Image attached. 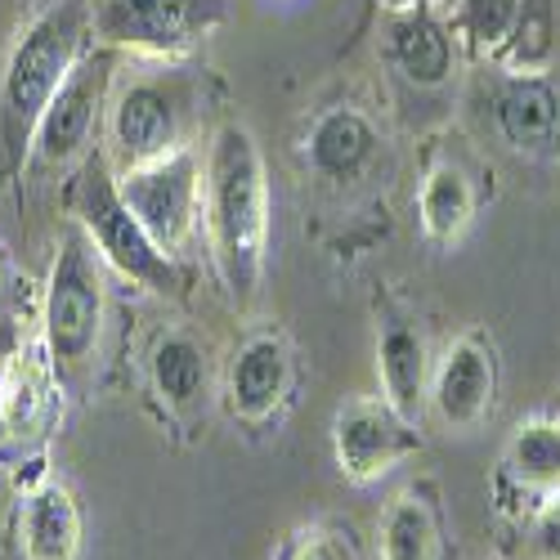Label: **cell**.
I'll return each mask as SVG.
<instances>
[{"label":"cell","mask_w":560,"mask_h":560,"mask_svg":"<svg viewBox=\"0 0 560 560\" xmlns=\"http://www.w3.org/2000/svg\"><path fill=\"white\" fill-rule=\"evenodd\" d=\"M404 412H395L382 395H354L332 417V457L337 471L350 485H377L386 480L404 457L422 448Z\"/></svg>","instance_id":"cell-9"},{"label":"cell","mask_w":560,"mask_h":560,"mask_svg":"<svg viewBox=\"0 0 560 560\" xmlns=\"http://www.w3.org/2000/svg\"><path fill=\"white\" fill-rule=\"evenodd\" d=\"M117 194L135 211V220L153 233V243L171 256L189 252V243L202 229V158L194 144H184L158 162H144L135 171H113Z\"/></svg>","instance_id":"cell-7"},{"label":"cell","mask_w":560,"mask_h":560,"mask_svg":"<svg viewBox=\"0 0 560 560\" xmlns=\"http://www.w3.org/2000/svg\"><path fill=\"white\" fill-rule=\"evenodd\" d=\"M476 220V189L462 166L440 162L427 171L422 189H417V224H422L427 243L435 247H457L466 229Z\"/></svg>","instance_id":"cell-18"},{"label":"cell","mask_w":560,"mask_h":560,"mask_svg":"<svg viewBox=\"0 0 560 560\" xmlns=\"http://www.w3.org/2000/svg\"><path fill=\"white\" fill-rule=\"evenodd\" d=\"M63 382L45 354L40 337L23 341L0 372V453H32L45 435H50Z\"/></svg>","instance_id":"cell-10"},{"label":"cell","mask_w":560,"mask_h":560,"mask_svg":"<svg viewBox=\"0 0 560 560\" xmlns=\"http://www.w3.org/2000/svg\"><path fill=\"white\" fill-rule=\"evenodd\" d=\"M149 382L166 412L194 417L211 404V350L189 328H166L149 350Z\"/></svg>","instance_id":"cell-15"},{"label":"cell","mask_w":560,"mask_h":560,"mask_svg":"<svg viewBox=\"0 0 560 560\" xmlns=\"http://www.w3.org/2000/svg\"><path fill=\"white\" fill-rule=\"evenodd\" d=\"M104 328H108L104 260L95 243L81 233V224H68L59 233V247L40 292V346L50 354L63 386L90 382V372L100 368Z\"/></svg>","instance_id":"cell-3"},{"label":"cell","mask_w":560,"mask_h":560,"mask_svg":"<svg viewBox=\"0 0 560 560\" xmlns=\"http://www.w3.org/2000/svg\"><path fill=\"white\" fill-rule=\"evenodd\" d=\"M72 215L81 224V233L95 243L100 260L126 278L130 288L153 292V296H171L179 288V269L175 256L162 252L153 243V233L135 220V211L121 202L117 194V175L108 166V158H85L81 179H77V198H72Z\"/></svg>","instance_id":"cell-5"},{"label":"cell","mask_w":560,"mask_h":560,"mask_svg":"<svg viewBox=\"0 0 560 560\" xmlns=\"http://www.w3.org/2000/svg\"><path fill=\"white\" fill-rule=\"evenodd\" d=\"M498 390V368L493 354L476 337H457L440 350L431 372V412L448 435H471L493 408Z\"/></svg>","instance_id":"cell-11"},{"label":"cell","mask_w":560,"mask_h":560,"mask_svg":"<svg viewBox=\"0 0 560 560\" xmlns=\"http://www.w3.org/2000/svg\"><path fill=\"white\" fill-rule=\"evenodd\" d=\"M377 556L382 560H440L444 556L435 506L427 502L422 489H399L386 502L377 521Z\"/></svg>","instance_id":"cell-20"},{"label":"cell","mask_w":560,"mask_h":560,"mask_svg":"<svg viewBox=\"0 0 560 560\" xmlns=\"http://www.w3.org/2000/svg\"><path fill=\"white\" fill-rule=\"evenodd\" d=\"M95 0H40L0 55V175H19L59 85L85 55Z\"/></svg>","instance_id":"cell-2"},{"label":"cell","mask_w":560,"mask_h":560,"mask_svg":"<svg viewBox=\"0 0 560 560\" xmlns=\"http://www.w3.org/2000/svg\"><path fill=\"white\" fill-rule=\"evenodd\" d=\"M229 0H95L90 36L144 63H179L224 23Z\"/></svg>","instance_id":"cell-6"},{"label":"cell","mask_w":560,"mask_h":560,"mask_svg":"<svg viewBox=\"0 0 560 560\" xmlns=\"http://www.w3.org/2000/svg\"><path fill=\"white\" fill-rule=\"evenodd\" d=\"M117 81V55L113 50H85L81 63L72 68V77L59 85L55 104L45 108L36 139H32V162L55 175V171H72L77 162L90 158L95 135H104V113H108V95Z\"/></svg>","instance_id":"cell-8"},{"label":"cell","mask_w":560,"mask_h":560,"mask_svg":"<svg viewBox=\"0 0 560 560\" xmlns=\"http://www.w3.org/2000/svg\"><path fill=\"white\" fill-rule=\"evenodd\" d=\"M5 283H10V265H5V247H0V296H5Z\"/></svg>","instance_id":"cell-24"},{"label":"cell","mask_w":560,"mask_h":560,"mask_svg":"<svg viewBox=\"0 0 560 560\" xmlns=\"http://www.w3.org/2000/svg\"><path fill=\"white\" fill-rule=\"evenodd\" d=\"M202 229L211 265L233 305H256L269 256V171L256 135L243 121L211 130L202 158Z\"/></svg>","instance_id":"cell-1"},{"label":"cell","mask_w":560,"mask_h":560,"mask_svg":"<svg viewBox=\"0 0 560 560\" xmlns=\"http://www.w3.org/2000/svg\"><path fill=\"white\" fill-rule=\"evenodd\" d=\"M288 560H359V556H354V547H350L346 534H337L328 525H310V529L296 534Z\"/></svg>","instance_id":"cell-22"},{"label":"cell","mask_w":560,"mask_h":560,"mask_svg":"<svg viewBox=\"0 0 560 560\" xmlns=\"http://www.w3.org/2000/svg\"><path fill=\"white\" fill-rule=\"evenodd\" d=\"M23 560H81V506L63 480H40L19 498Z\"/></svg>","instance_id":"cell-16"},{"label":"cell","mask_w":560,"mask_h":560,"mask_svg":"<svg viewBox=\"0 0 560 560\" xmlns=\"http://www.w3.org/2000/svg\"><path fill=\"white\" fill-rule=\"evenodd\" d=\"M431 346L422 337L412 318H386L377 332V382H382V399L404 412L408 422L427 412L431 404Z\"/></svg>","instance_id":"cell-14"},{"label":"cell","mask_w":560,"mask_h":560,"mask_svg":"<svg viewBox=\"0 0 560 560\" xmlns=\"http://www.w3.org/2000/svg\"><path fill=\"white\" fill-rule=\"evenodd\" d=\"M382 153V135L368 113L350 104H332L310 121L305 135V166L318 184H354L372 171Z\"/></svg>","instance_id":"cell-13"},{"label":"cell","mask_w":560,"mask_h":560,"mask_svg":"<svg viewBox=\"0 0 560 560\" xmlns=\"http://www.w3.org/2000/svg\"><path fill=\"white\" fill-rule=\"evenodd\" d=\"M386 55L412 85H440L448 77V68H453L448 32L422 10L395 14L386 23Z\"/></svg>","instance_id":"cell-19"},{"label":"cell","mask_w":560,"mask_h":560,"mask_svg":"<svg viewBox=\"0 0 560 560\" xmlns=\"http://www.w3.org/2000/svg\"><path fill=\"white\" fill-rule=\"evenodd\" d=\"M189 81L175 63L117 72L104 113V158L113 171H135L189 144Z\"/></svg>","instance_id":"cell-4"},{"label":"cell","mask_w":560,"mask_h":560,"mask_svg":"<svg viewBox=\"0 0 560 560\" xmlns=\"http://www.w3.org/2000/svg\"><path fill=\"white\" fill-rule=\"evenodd\" d=\"M292 395V346L278 332H256L224 368V404L247 427H265Z\"/></svg>","instance_id":"cell-12"},{"label":"cell","mask_w":560,"mask_h":560,"mask_svg":"<svg viewBox=\"0 0 560 560\" xmlns=\"http://www.w3.org/2000/svg\"><path fill=\"white\" fill-rule=\"evenodd\" d=\"M556 95L542 81H516L498 100V126L516 149H538L556 130Z\"/></svg>","instance_id":"cell-21"},{"label":"cell","mask_w":560,"mask_h":560,"mask_svg":"<svg viewBox=\"0 0 560 560\" xmlns=\"http://www.w3.org/2000/svg\"><path fill=\"white\" fill-rule=\"evenodd\" d=\"M529 560H560V493L542 498L529 521Z\"/></svg>","instance_id":"cell-23"},{"label":"cell","mask_w":560,"mask_h":560,"mask_svg":"<svg viewBox=\"0 0 560 560\" xmlns=\"http://www.w3.org/2000/svg\"><path fill=\"white\" fill-rule=\"evenodd\" d=\"M502 476L534 498L560 493V417L551 412L521 417L502 448Z\"/></svg>","instance_id":"cell-17"}]
</instances>
